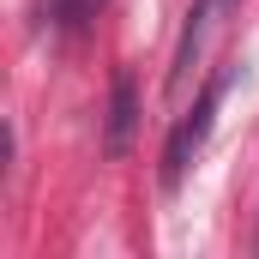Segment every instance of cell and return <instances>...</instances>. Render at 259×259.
I'll return each instance as SVG.
<instances>
[{
	"label": "cell",
	"mask_w": 259,
	"mask_h": 259,
	"mask_svg": "<svg viewBox=\"0 0 259 259\" xmlns=\"http://www.w3.org/2000/svg\"><path fill=\"white\" fill-rule=\"evenodd\" d=\"M229 6H235V0H193V6H187V30H181V42H175V72H169V84H187L199 49H205V30H211Z\"/></svg>",
	"instance_id": "obj_2"
},
{
	"label": "cell",
	"mask_w": 259,
	"mask_h": 259,
	"mask_svg": "<svg viewBox=\"0 0 259 259\" xmlns=\"http://www.w3.org/2000/svg\"><path fill=\"white\" fill-rule=\"evenodd\" d=\"M133 121H139V97H133V78H115V109H109V151H127Z\"/></svg>",
	"instance_id": "obj_3"
},
{
	"label": "cell",
	"mask_w": 259,
	"mask_h": 259,
	"mask_svg": "<svg viewBox=\"0 0 259 259\" xmlns=\"http://www.w3.org/2000/svg\"><path fill=\"white\" fill-rule=\"evenodd\" d=\"M223 91H229V66H223V72H217V78L199 91V97H193V109L175 121L169 145H163V181H169V187H175V181L193 169V157L205 151V139H211V127H217V109H223Z\"/></svg>",
	"instance_id": "obj_1"
}]
</instances>
